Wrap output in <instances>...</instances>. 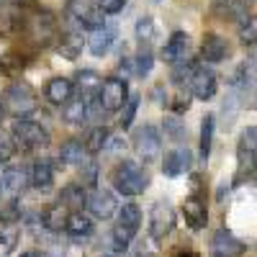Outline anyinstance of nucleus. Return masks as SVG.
Here are the masks:
<instances>
[{
  "mask_svg": "<svg viewBox=\"0 0 257 257\" xmlns=\"http://www.w3.org/2000/svg\"><path fill=\"white\" fill-rule=\"evenodd\" d=\"M178 257H198V254H196V252H180Z\"/></svg>",
  "mask_w": 257,
  "mask_h": 257,
  "instance_id": "37998d69",
  "label": "nucleus"
},
{
  "mask_svg": "<svg viewBox=\"0 0 257 257\" xmlns=\"http://www.w3.org/2000/svg\"><path fill=\"white\" fill-rule=\"evenodd\" d=\"M188 49H190L188 34L185 31H173V36L167 39V44L162 49V57H165V62H178L188 54Z\"/></svg>",
  "mask_w": 257,
  "mask_h": 257,
  "instance_id": "f3484780",
  "label": "nucleus"
},
{
  "mask_svg": "<svg viewBox=\"0 0 257 257\" xmlns=\"http://www.w3.org/2000/svg\"><path fill=\"white\" fill-rule=\"evenodd\" d=\"M183 216H185V224H188L190 229H203L206 221H208V211H206L203 198H198V196L185 198V203H183Z\"/></svg>",
  "mask_w": 257,
  "mask_h": 257,
  "instance_id": "4468645a",
  "label": "nucleus"
},
{
  "mask_svg": "<svg viewBox=\"0 0 257 257\" xmlns=\"http://www.w3.org/2000/svg\"><path fill=\"white\" fill-rule=\"evenodd\" d=\"M111 139V132L105 126H95L88 132V137H85V149H88V155H98L105 149V144H108Z\"/></svg>",
  "mask_w": 257,
  "mask_h": 257,
  "instance_id": "b1692460",
  "label": "nucleus"
},
{
  "mask_svg": "<svg viewBox=\"0 0 257 257\" xmlns=\"http://www.w3.org/2000/svg\"><path fill=\"white\" fill-rule=\"evenodd\" d=\"M88 211H90V216L95 219H111L116 216V211H118V201L111 190H93L90 196H88Z\"/></svg>",
  "mask_w": 257,
  "mask_h": 257,
  "instance_id": "6e6552de",
  "label": "nucleus"
},
{
  "mask_svg": "<svg viewBox=\"0 0 257 257\" xmlns=\"http://www.w3.org/2000/svg\"><path fill=\"white\" fill-rule=\"evenodd\" d=\"M29 180H31L34 188H39V190L52 188V183H54V167H52V162H49L47 157L36 160V162L31 165V175H29Z\"/></svg>",
  "mask_w": 257,
  "mask_h": 257,
  "instance_id": "a211bd4d",
  "label": "nucleus"
},
{
  "mask_svg": "<svg viewBox=\"0 0 257 257\" xmlns=\"http://www.w3.org/2000/svg\"><path fill=\"white\" fill-rule=\"evenodd\" d=\"M152 36H155V21L149 18V16L139 18V21H137V39H139V41H149Z\"/></svg>",
  "mask_w": 257,
  "mask_h": 257,
  "instance_id": "f704fd0d",
  "label": "nucleus"
},
{
  "mask_svg": "<svg viewBox=\"0 0 257 257\" xmlns=\"http://www.w3.org/2000/svg\"><path fill=\"white\" fill-rule=\"evenodd\" d=\"M123 149H126V142L121 137H111L108 144H105V152H123Z\"/></svg>",
  "mask_w": 257,
  "mask_h": 257,
  "instance_id": "a19ab883",
  "label": "nucleus"
},
{
  "mask_svg": "<svg viewBox=\"0 0 257 257\" xmlns=\"http://www.w3.org/2000/svg\"><path fill=\"white\" fill-rule=\"evenodd\" d=\"M41 224H44L49 231H59L64 229V224H67V211H64L62 203H52L44 208V213H41Z\"/></svg>",
  "mask_w": 257,
  "mask_h": 257,
  "instance_id": "4be33fe9",
  "label": "nucleus"
},
{
  "mask_svg": "<svg viewBox=\"0 0 257 257\" xmlns=\"http://www.w3.org/2000/svg\"><path fill=\"white\" fill-rule=\"evenodd\" d=\"M3 105H6V111L13 113L16 118H26L29 113L36 111V98L26 85H11V88L6 90Z\"/></svg>",
  "mask_w": 257,
  "mask_h": 257,
  "instance_id": "39448f33",
  "label": "nucleus"
},
{
  "mask_svg": "<svg viewBox=\"0 0 257 257\" xmlns=\"http://www.w3.org/2000/svg\"><path fill=\"white\" fill-rule=\"evenodd\" d=\"M190 93L198 100H208L216 95V75L206 67H193L190 72Z\"/></svg>",
  "mask_w": 257,
  "mask_h": 257,
  "instance_id": "1a4fd4ad",
  "label": "nucleus"
},
{
  "mask_svg": "<svg viewBox=\"0 0 257 257\" xmlns=\"http://www.w3.org/2000/svg\"><path fill=\"white\" fill-rule=\"evenodd\" d=\"M193 157L188 149H173V152H165L162 157V175L165 178H180L185 170H190Z\"/></svg>",
  "mask_w": 257,
  "mask_h": 257,
  "instance_id": "f8f14e48",
  "label": "nucleus"
},
{
  "mask_svg": "<svg viewBox=\"0 0 257 257\" xmlns=\"http://www.w3.org/2000/svg\"><path fill=\"white\" fill-rule=\"evenodd\" d=\"M3 116H6V105L0 103V123H3Z\"/></svg>",
  "mask_w": 257,
  "mask_h": 257,
  "instance_id": "c03bdc74",
  "label": "nucleus"
},
{
  "mask_svg": "<svg viewBox=\"0 0 257 257\" xmlns=\"http://www.w3.org/2000/svg\"><path fill=\"white\" fill-rule=\"evenodd\" d=\"M242 41H244V44H257V18H252V21H247V24H244Z\"/></svg>",
  "mask_w": 257,
  "mask_h": 257,
  "instance_id": "58836bf2",
  "label": "nucleus"
},
{
  "mask_svg": "<svg viewBox=\"0 0 257 257\" xmlns=\"http://www.w3.org/2000/svg\"><path fill=\"white\" fill-rule=\"evenodd\" d=\"M175 229V208L170 201H157L149 211V237L165 239L170 231Z\"/></svg>",
  "mask_w": 257,
  "mask_h": 257,
  "instance_id": "20e7f679",
  "label": "nucleus"
},
{
  "mask_svg": "<svg viewBox=\"0 0 257 257\" xmlns=\"http://www.w3.org/2000/svg\"><path fill=\"white\" fill-rule=\"evenodd\" d=\"M162 128H165V134L173 139V142H185V139H188V128H185V123H183L180 118H175V116H167L165 123H162Z\"/></svg>",
  "mask_w": 257,
  "mask_h": 257,
  "instance_id": "c756f323",
  "label": "nucleus"
},
{
  "mask_svg": "<svg viewBox=\"0 0 257 257\" xmlns=\"http://www.w3.org/2000/svg\"><path fill=\"white\" fill-rule=\"evenodd\" d=\"M80 52H82V36L75 34V31L64 34L62 41H59V54H62V57H67V59H75Z\"/></svg>",
  "mask_w": 257,
  "mask_h": 257,
  "instance_id": "a878e982",
  "label": "nucleus"
},
{
  "mask_svg": "<svg viewBox=\"0 0 257 257\" xmlns=\"http://www.w3.org/2000/svg\"><path fill=\"white\" fill-rule=\"evenodd\" d=\"M152 67H155V57H152V52H142V54L134 59V72H137L139 77H147L149 72H152Z\"/></svg>",
  "mask_w": 257,
  "mask_h": 257,
  "instance_id": "473e14b6",
  "label": "nucleus"
},
{
  "mask_svg": "<svg viewBox=\"0 0 257 257\" xmlns=\"http://www.w3.org/2000/svg\"><path fill=\"white\" fill-rule=\"evenodd\" d=\"M190 108V95L188 93H178L173 100V113H185Z\"/></svg>",
  "mask_w": 257,
  "mask_h": 257,
  "instance_id": "ea45409f",
  "label": "nucleus"
},
{
  "mask_svg": "<svg viewBox=\"0 0 257 257\" xmlns=\"http://www.w3.org/2000/svg\"><path fill=\"white\" fill-rule=\"evenodd\" d=\"M59 160L64 165H85V160H88V149H85V144L77 142V139H67L59 147Z\"/></svg>",
  "mask_w": 257,
  "mask_h": 257,
  "instance_id": "aec40b11",
  "label": "nucleus"
},
{
  "mask_svg": "<svg viewBox=\"0 0 257 257\" xmlns=\"http://www.w3.org/2000/svg\"><path fill=\"white\" fill-rule=\"evenodd\" d=\"M62 206H70V208H82L88 203V193H85V185H77V183H70L62 188V198H59Z\"/></svg>",
  "mask_w": 257,
  "mask_h": 257,
  "instance_id": "5701e85b",
  "label": "nucleus"
},
{
  "mask_svg": "<svg viewBox=\"0 0 257 257\" xmlns=\"http://www.w3.org/2000/svg\"><path fill=\"white\" fill-rule=\"evenodd\" d=\"M201 57L206 62H224L229 57V44L226 39L219 36V34H208L201 44Z\"/></svg>",
  "mask_w": 257,
  "mask_h": 257,
  "instance_id": "2eb2a0df",
  "label": "nucleus"
},
{
  "mask_svg": "<svg viewBox=\"0 0 257 257\" xmlns=\"http://www.w3.org/2000/svg\"><path fill=\"white\" fill-rule=\"evenodd\" d=\"M64 229H67V234H70V237H75V239L90 237V234H93V219L85 216V213H80V211H75V213H70V216H67Z\"/></svg>",
  "mask_w": 257,
  "mask_h": 257,
  "instance_id": "412c9836",
  "label": "nucleus"
},
{
  "mask_svg": "<svg viewBox=\"0 0 257 257\" xmlns=\"http://www.w3.org/2000/svg\"><path fill=\"white\" fill-rule=\"evenodd\" d=\"M105 257H116V254H105Z\"/></svg>",
  "mask_w": 257,
  "mask_h": 257,
  "instance_id": "49530a36",
  "label": "nucleus"
},
{
  "mask_svg": "<svg viewBox=\"0 0 257 257\" xmlns=\"http://www.w3.org/2000/svg\"><path fill=\"white\" fill-rule=\"evenodd\" d=\"M213 128H216V118H213L211 113H206V118L201 121V157H203V160H208V155H211Z\"/></svg>",
  "mask_w": 257,
  "mask_h": 257,
  "instance_id": "bb28decb",
  "label": "nucleus"
},
{
  "mask_svg": "<svg viewBox=\"0 0 257 257\" xmlns=\"http://www.w3.org/2000/svg\"><path fill=\"white\" fill-rule=\"evenodd\" d=\"M113 188L121 193V196H139V193H144L149 188V175L139 162L123 160L113 170Z\"/></svg>",
  "mask_w": 257,
  "mask_h": 257,
  "instance_id": "f03ea898",
  "label": "nucleus"
},
{
  "mask_svg": "<svg viewBox=\"0 0 257 257\" xmlns=\"http://www.w3.org/2000/svg\"><path fill=\"white\" fill-rule=\"evenodd\" d=\"M16 147L26 149V152H36V149H44L49 144V132L41 123L29 121V118H18L13 123V132H11Z\"/></svg>",
  "mask_w": 257,
  "mask_h": 257,
  "instance_id": "7ed1b4c3",
  "label": "nucleus"
},
{
  "mask_svg": "<svg viewBox=\"0 0 257 257\" xmlns=\"http://www.w3.org/2000/svg\"><path fill=\"white\" fill-rule=\"evenodd\" d=\"M123 6H126V0H98V8H100L103 13H108V16L121 13Z\"/></svg>",
  "mask_w": 257,
  "mask_h": 257,
  "instance_id": "4c0bfd02",
  "label": "nucleus"
},
{
  "mask_svg": "<svg viewBox=\"0 0 257 257\" xmlns=\"http://www.w3.org/2000/svg\"><path fill=\"white\" fill-rule=\"evenodd\" d=\"M72 80H67V77H52L49 82H47V88H44V95H47V100L49 103H54V105H64L70 98H72Z\"/></svg>",
  "mask_w": 257,
  "mask_h": 257,
  "instance_id": "dca6fc26",
  "label": "nucleus"
},
{
  "mask_svg": "<svg viewBox=\"0 0 257 257\" xmlns=\"http://www.w3.org/2000/svg\"><path fill=\"white\" fill-rule=\"evenodd\" d=\"M98 183V165L95 162H85L82 165V185L85 188H95Z\"/></svg>",
  "mask_w": 257,
  "mask_h": 257,
  "instance_id": "c9c22d12",
  "label": "nucleus"
},
{
  "mask_svg": "<svg viewBox=\"0 0 257 257\" xmlns=\"http://www.w3.org/2000/svg\"><path fill=\"white\" fill-rule=\"evenodd\" d=\"M142 226V208L137 203H123L118 208V221L111 231V242L116 252H126V247L132 244V239L137 237V231Z\"/></svg>",
  "mask_w": 257,
  "mask_h": 257,
  "instance_id": "f257e3e1",
  "label": "nucleus"
},
{
  "mask_svg": "<svg viewBox=\"0 0 257 257\" xmlns=\"http://www.w3.org/2000/svg\"><path fill=\"white\" fill-rule=\"evenodd\" d=\"M242 252H244V244L234 237L231 231L219 229L213 234V239H211V254L213 257H239Z\"/></svg>",
  "mask_w": 257,
  "mask_h": 257,
  "instance_id": "9b49d317",
  "label": "nucleus"
},
{
  "mask_svg": "<svg viewBox=\"0 0 257 257\" xmlns=\"http://www.w3.org/2000/svg\"><path fill=\"white\" fill-rule=\"evenodd\" d=\"M77 85L82 88V93H88V95H95L98 90H100V85H103V80L93 72V70H82V72H77Z\"/></svg>",
  "mask_w": 257,
  "mask_h": 257,
  "instance_id": "7c9ffc66",
  "label": "nucleus"
},
{
  "mask_svg": "<svg viewBox=\"0 0 257 257\" xmlns=\"http://www.w3.org/2000/svg\"><path fill=\"white\" fill-rule=\"evenodd\" d=\"M21 257H41V254H39V252H34V249H31V252H24V254H21Z\"/></svg>",
  "mask_w": 257,
  "mask_h": 257,
  "instance_id": "79ce46f5",
  "label": "nucleus"
},
{
  "mask_svg": "<svg viewBox=\"0 0 257 257\" xmlns=\"http://www.w3.org/2000/svg\"><path fill=\"white\" fill-rule=\"evenodd\" d=\"M139 103H142V95L139 93H128L126 103H123V113H121V128H128L137 118V111H139Z\"/></svg>",
  "mask_w": 257,
  "mask_h": 257,
  "instance_id": "c85d7f7f",
  "label": "nucleus"
},
{
  "mask_svg": "<svg viewBox=\"0 0 257 257\" xmlns=\"http://www.w3.org/2000/svg\"><path fill=\"white\" fill-rule=\"evenodd\" d=\"M239 149H247V152L257 155V126H247L242 137H239Z\"/></svg>",
  "mask_w": 257,
  "mask_h": 257,
  "instance_id": "72a5a7b5",
  "label": "nucleus"
},
{
  "mask_svg": "<svg viewBox=\"0 0 257 257\" xmlns=\"http://www.w3.org/2000/svg\"><path fill=\"white\" fill-rule=\"evenodd\" d=\"M237 180H244V178H252L257 175V155L254 152H247V149H239V170H237Z\"/></svg>",
  "mask_w": 257,
  "mask_h": 257,
  "instance_id": "cd10ccee",
  "label": "nucleus"
},
{
  "mask_svg": "<svg viewBox=\"0 0 257 257\" xmlns=\"http://www.w3.org/2000/svg\"><path fill=\"white\" fill-rule=\"evenodd\" d=\"M16 242H18V231L16 226H0V257H8L13 249H16Z\"/></svg>",
  "mask_w": 257,
  "mask_h": 257,
  "instance_id": "2f4dec72",
  "label": "nucleus"
},
{
  "mask_svg": "<svg viewBox=\"0 0 257 257\" xmlns=\"http://www.w3.org/2000/svg\"><path fill=\"white\" fill-rule=\"evenodd\" d=\"M116 41V26H98V29H90V36H88V47L95 57H103L108 54L111 47Z\"/></svg>",
  "mask_w": 257,
  "mask_h": 257,
  "instance_id": "ddd939ff",
  "label": "nucleus"
},
{
  "mask_svg": "<svg viewBox=\"0 0 257 257\" xmlns=\"http://www.w3.org/2000/svg\"><path fill=\"white\" fill-rule=\"evenodd\" d=\"M88 116L90 113H88V100L85 98H70L67 103H64V108H62V118L67 123H75V126L85 123Z\"/></svg>",
  "mask_w": 257,
  "mask_h": 257,
  "instance_id": "6ab92c4d",
  "label": "nucleus"
},
{
  "mask_svg": "<svg viewBox=\"0 0 257 257\" xmlns=\"http://www.w3.org/2000/svg\"><path fill=\"white\" fill-rule=\"evenodd\" d=\"M128 98V88H126V80L121 77H108V80H103L100 85V90H98V100L103 105V111H108V113H116L123 108V103Z\"/></svg>",
  "mask_w": 257,
  "mask_h": 257,
  "instance_id": "423d86ee",
  "label": "nucleus"
},
{
  "mask_svg": "<svg viewBox=\"0 0 257 257\" xmlns=\"http://www.w3.org/2000/svg\"><path fill=\"white\" fill-rule=\"evenodd\" d=\"M134 149H137V155L144 160V162H152L157 155H160V149H162V134L157 132V126L155 123H144L137 137H134Z\"/></svg>",
  "mask_w": 257,
  "mask_h": 257,
  "instance_id": "0eeeda50",
  "label": "nucleus"
},
{
  "mask_svg": "<svg viewBox=\"0 0 257 257\" xmlns=\"http://www.w3.org/2000/svg\"><path fill=\"white\" fill-rule=\"evenodd\" d=\"M16 152V142L13 137H6V134H0V162H8Z\"/></svg>",
  "mask_w": 257,
  "mask_h": 257,
  "instance_id": "e433bc0d",
  "label": "nucleus"
},
{
  "mask_svg": "<svg viewBox=\"0 0 257 257\" xmlns=\"http://www.w3.org/2000/svg\"><path fill=\"white\" fill-rule=\"evenodd\" d=\"M21 3H26V0H21Z\"/></svg>",
  "mask_w": 257,
  "mask_h": 257,
  "instance_id": "de8ad7c7",
  "label": "nucleus"
},
{
  "mask_svg": "<svg viewBox=\"0 0 257 257\" xmlns=\"http://www.w3.org/2000/svg\"><path fill=\"white\" fill-rule=\"evenodd\" d=\"M67 11L72 13V18L77 21V24L88 26V29L103 26V11H100L98 6H90L88 0H70Z\"/></svg>",
  "mask_w": 257,
  "mask_h": 257,
  "instance_id": "9d476101",
  "label": "nucleus"
},
{
  "mask_svg": "<svg viewBox=\"0 0 257 257\" xmlns=\"http://www.w3.org/2000/svg\"><path fill=\"white\" fill-rule=\"evenodd\" d=\"M0 178H3V185H6L11 193L24 190V185H26V180H29V175H26L24 167H8Z\"/></svg>",
  "mask_w": 257,
  "mask_h": 257,
  "instance_id": "393cba45",
  "label": "nucleus"
},
{
  "mask_svg": "<svg viewBox=\"0 0 257 257\" xmlns=\"http://www.w3.org/2000/svg\"><path fill=\"white\" fill-rule=\"evenodd\" d=\"M3 190H6V185H3V178H0V196H3Z\"/></svg>",
  "mask_w": 257,
  "mask_h": 257,
  "instance_id": "a18cd8bd",
  "label": "nucleus"
}]
</instances>
